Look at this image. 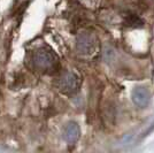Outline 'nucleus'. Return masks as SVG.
Wrapping results in <instances>:
<instances>
[{
	"label": "nucleus",
	"mask_w": 154,
	"mask_h": 153,
	"mask_svg": "<svg viewBox=\"0 0 154 153\" xmlns=\"http://www.w3.org/2000/svg\"><path fill=\"white\" fill-rule=\"evenodd\" d=\"M31 62L36 69L44 73L55 71L59 66L57 57L45 48H38L33 52L31 55Z\"/></svg>",
	"instance_id": "1"
},
{
	"label": "nucleus",
	"mask_w": 154,
	"mask_h": 153,
	"mask_svg": "<svg viewBox=\"0 0 154 153\" xmlns=\"http://www.w3.org/2000/svg\"><path fill=\"white\" fill-rule=\"evenodd\" d=\"M79 86V81L78 77L72 74V73H66L62 75V77L59 81V89L62 91L63 93L70 95L72 92H75Z\"/></svg>",
	"instance_id": "3"
},
{
	"label": "nucleus",
	"mask_w": 154,
	"mask_h": 153,
	"mask_svg": "<svg viewBox=\"0 0 154 153\" xmlns=\"http://www.w3.org/2000/svg\"><path fill=\"white\" fill-rule=\"evenodd\" d=\"M77 51L84 55H91L98 50V39L91 32H82L77 37Z\"/></svg>",
	"instance_id": "2"
},
{
	"label": "nucleus",
	"mask_w": 154,
	"mask_h": 153,
	"mask_svg": "<svg viewBox=\"0 0 154 153\" xmlns=\"http://www.w3.org/2000/svg\"><path fill=\"white\" fill-rule=\"evenodd\" d=\"M64 139L69 143H74L78 139L79 137V128L76 123H69L67 127L64 128L63 131Z\"/></svg>",
	"instance_id": "4"
}]
</instances>
